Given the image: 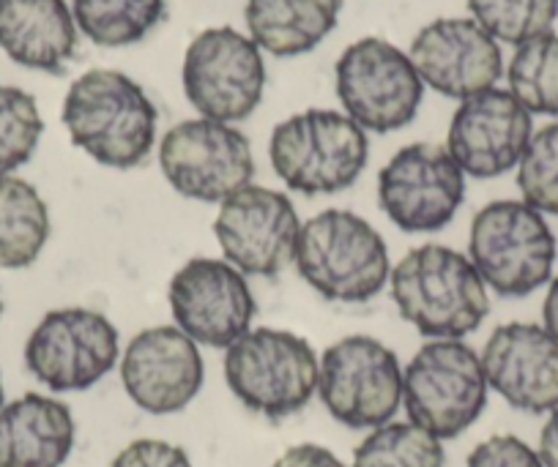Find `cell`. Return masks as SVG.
<instances>
[{"mask_svg":"<svg viewBox=\"0 0 558 467\" xmlns=\"http://www.w3.org/2000/svg\"><path fill=\"white\" fill-rule=\"evenodd\" d=\"M61 118L72 143L112 170L146 164L157 139V107L143 85L116 69H90L74 79Z\"/></svg>","mask_w":558,"mask_h":467,"instance_id":"cell-1","label":"cell"},{"mask_svg":"<svg viewBox=\"0 0 558 467\" xmlns=\"http://www.w3.org/2000/svg\"><path fill=\"white\" fill-rule=\"evenodd\" d=\"M391 300L427 340H463L490 315V295L469 255L441 244L408 251L389 276Z\"/></svg>","mask_w":558,"mask_h":467,"instance_id":"cell-2","label":"cell"},{"mask_svg":"<svg viewBox=\"0 0 558 467\" xmlns=\"http://www.w3.org/2000/svg\"><path fill=\"white\" fill-rule=\"evenodd\" d=\"M293 262L299 276L335 304H367L391 276L384 235L345 208H329L302 224Z\"/></svg>","mask_w":558,"mask_h":467,"instance_id":"cell-3","label":"cell"},{"mask_svg":"<svg viewBox=\"0 0 558 467\" xmlns=\"http://www.w3.org/2000/svg\"><path fill=\"white\" fill-rule=\"evenodd\" d=\"M271 168L304 197L351 189L369 159L367 132L337 110H304L277 123L268 143Z\"/></svg>","mask_w":558,"mask_h":467,"instance_id":"cell-4","label":"cell"},{"mask_svg":"<svg viewBox=\"0 0 558 467\" xmlns=\"http://www.w3.org/2000/svg\"><path fill=\"white\" fill-rule=\"evenodd\" d=\"M320 358L304 336L282 329H250L225 351V380L246 410L282 421L318 394Z\"/></svg>","mask_w":558,"mask_h":467,"instance_id":"cell-5","label":"cell"},{"mask_svg":"<svg viewBox=\"0 0 558 467\" xmlns=\"http://www.w3.org/2000/svg\"><path fill=\"white\" fill-rule=\"evenodd\" d=\"M487 389L480 353L463 340H430L402 369L408 421L438 440L458 438L480 421Z\"/></svg>","mask_w":558,"mask_h":467,"instance_id":"cell-6","label":"cell"},{"mask_svg":"<svg viewBox=\"0 0 558 467\" xmlns=\"http://www.w3.org/2000/svg\"><path fill=\"white\" fill-rule=\"evenodd\" d=\"M556 235L523 200L487 202L471 222L469 260L501 298H525L550 282Z\"/></svg>","mask_w":558,"mask_h":467,"instance_id":"cell-7","label":"cell"},{"mask_svg":"<svg viewBox=\"0 0 558 467\" xmlns=\"http://www.w3.org/2000/svg\"><path fill=\"white\" fill-rule=\"evenodd\" d=\"M335 85L345 115L364 132L389 134L416 118L425 83L408 52L367 36L348 47L335 66Z\"/></svg>","mask_w":558,"mask_h":467,"instance_id":"cell-8","label":"cell"},{"mask_svg":"<svg viewBox=\"0 0 558 467\" xmlns=\"http://www.w3.org/2000/svg\"><path fill=\"white\" fill-rule=\"evenodd\" d=\"M318 396L342 427H384L402 405L400 358L375 336H345L324 351Z\"/></svg>","mask_w":558,"mask_h":467,"instance_id":"cell-9","label":"cell"},{"mask_svg":"<svg viewBox=\"0 0 558 467\" xmlns=\"http://www.w3.org/2000/svg\"><path fill=\"white\" fill-rule=\"evenodd\" d=\"M118 358V329L107 315L85 306L47 311L25 342V367L56 394L94 389Z\"/></svg>","mask_w":558,"mask_h":467,"instance_id":"cell-10","label":"cell"},{"mask_svg":"<svg viewBox=\"0 0 558 467\" xmlns=\"http://www.w3.org/2000/svg\"><path fill=\"white\" fill-rule=\"evenodd\" d=\"M184 94L201 118L235 123L263 101L266 63L260 47L235 28H208L192 39L184 56Z\"/></svg>","mask_w":558,"mask_h":467,"instance_id":"cell-11","label":"cell"},{"mask_svg":"<svg viewBox=\"0 0 558 467\" xmlns=\"http://www.w3.org/2000/svg\"><path fill=\"white\" fill-rule=\"evenodd\" d=\"M159 164L168 184L197 202H225L255 175L246 134L208 118L175 123L159 143Z\"/></svg>","mask_w":558,"mask_h":467,"instance_id":"cell-12","label":"cell"},{"mask_svg":"<svg viewBox=\"0 0 558 467\" xmlns=\"http://www.w3.org/2000/svg\"><path fill=\"white\" fill-rule=\"evenodd\" d=\"M465 200V173L447 145L413 143L397 150L378 173V206L405 233H436Z\"/></svg>","mask_w":558,"mask_h":467,"instance_id":"cell-13","label":"cell"},{"mask_svg":"<svg viewBox=\"0 0 558 467\" xmlns=\"http://www.w3.org/2000/svg\"><path fill=\"white\" fill-rule=\"evenodd\" d=\"M214 235L225 260L244 276L271 279L296 260L302 219L291 197L250 184L219 202Z\"/></svg>","mask_w":558,"mask_h":467,"instance_id":"cell-14","label":"cell"},{"mask_svg":"<svg viewBox=\"0 0 558 467\" xmlns=\"http://www.w3.org/2000/svg\"><path fill=\"white\" fill-rule=\"evenodd\" d=\"M168 300L175 329L214 351H228L244 336L257 311L244 273L217 257H192L184 262L170 279Z\"/></svg>","mask_w":558,"mask_h":467,"instance_id":"cell-15","label":"cell"},{"mask_svg":"<svg viewBox=\"0 0 558 467\" xmlns=\"http://www.w3.org/2000/svg\"><path fill=\"white\" fill-rule=\"evenodd\" d=\"M201 345L175 325H154L129 340L121 356V383L129 400L151 416L186 410L203 389Z\"/></svg>","mask_w":558,"mask_h":467,"instance_id":"cell-16","label":"cell"},{"mask_svg":"<svg viewBox=\"0 0 558 467\" xmlns=\"http://www.w3.org/2000/svg\"><path fill=\"white\" fill-rule=\"evenodd\" d=\"M531 134V112L509 90H482L460 101L447 134V150L471 179H498L518 168Z\"/></svg>","mask_w":558,"mask_h":467,"instance_id":"cell-17","label":"cell"},{"mask_svg":"<svg viewBox=\"0 0 558 467\" xmlns=\"http://www.w3.org/2000/svg\"><path fill=\"white\" fill-rule=\"evenodd\" d=\"M411 63L422 83L449 99H471L496 88L504 74L498 41L465 17H441L418 30L411 41Z\"/></svg>","mask_w":558,"mask_h":467,"instance_id":"cell-18","label":"cell"},{"mask_svg":"<svg viewBox=\"0 0 558 467\" xmlns=\"http://www.w3.org/2000/svg\"><path fill=\"white\" fill-rule=\"evenodd\" d=\"M480 358L487 385L514 410L542 416L558 405V342L542 325H498Z\"/></svg>","mask_w":558,"mask_h":467,"instance_id":"cell-19","label":"cell"},{"mask_svg":"<svg viewBox=\"0 0 558 467\" xmlns=\"http://www.w3.org/2000/svg\"><path fill=\"white\" fill-rule=\"evenodd\" d=\"M77 30L66 0H0V50L25 69L66 72L77 56Z\"/></svg>","mask_w":558,"mask_h":467,"instance_id":"cell-20","label":"cell"},{"mask_svg":"<svg viewBox=\"0 0 558 467\" xmlns=\"http://www.w3.org/2000/svg\"><path fill=\"white\" fill-rule=\"evenodd\" d=\"M66 402L25 394L0 407V467H63L74 448Z\"/></svg>","mask_w":558,"mask_h":467,"instance_id":"cell-21","label":"cell"},{"mask_svg":"<svg viewBox=\"0 0 558 467\" xmlns=\"http://www.w3.org/2000/svg\"><path fill=\"white\" fill-rule=\"evenodd\" d=\"M342 12V0H246L244 20L250 39L277 58L313 52Z\"/></svg>","mask_w":558,"mask_h":467,"instance_id":"cell-22","label":"cell"},{"mask_svg":"<svg viewBox=\"0 0 558 467\" xmlns=\"http://www.w3.org/2000/svg\"><path fill=\"white\" fill-rule=\"evenodd\" d=\"M50 241V208L17 175L0 179V268L17 271L39 260Z\"/></svg>","mask_w":558,"mask_h":467,"instance_id":"cell-23","label":"cell"},{"mask_svg":"<svg viewBox=\"0 0 558 467\" xmlns=\"http://www.w3.org/2000/svg\"><path fill=\"white\" fill-rule=\"evenodd\" d=\"M72 14L94 45L129 47L162 23L168 0H72Z\"/></svg>","mask_w":558,"mask_h":467,"instance_id":"cell-24","label":"cell"},{"mask_svg":"<svg viewBox=\"0 0 558 467\" xmlns=\"http://www.w3.org/2000/svg\"><path fill=\"white\" fill-rule=\"evenodd\" d=\"M353 467H447V451L416 423L389 421L356 445Z\"/></svg>","mask_w":558,"mask_h":467,"instance_id":"cell-25","label":"cell"},{"mask_svg":"<svg viewBox=\"0 0 558 467\" xmlns=\"http://www.w3.org/2000/svg\"><path fill=\"white\" fill-rule=\"evenodd\" d=\"M509 94L534 115H558V36L525 41L509 61Z\"/></svg>","mask_w":558,"mask_h":467,"instance_id":"cell-26","label":"cell"},{"mask_svg":"<svg viewBox=\"0 0 558 467\" xmlns=\"http://www.w3.org/2000/svg\"><path fill=\"white\" fill-rule=\"evenodd\" d=\"M471 20L504 45H525L550 34L558 17V0H465Z\"/></svg>","mask_w":558,"mask_h":467,"instance_id":"cell-27","label":"cell"},{"mask_svg":"<svg viewBox=\"0 0 558 467\" xmlns=\"http://www.w3.org/2000/svg\"><path fill=\"white\" fill-rule=\"evenodd\" d=\"M41 132L45 121L34 96L14 85H0V179L31 162Z\"/></svg>","mask_w":558,"mask_h":467,"instance_id":"cell-28","label":"cell"},{"mask_svg":"<svg viewBox=\"0 0 558 467\" xmlns=\"http://www.w3.org/2000/svg\"><path fill=\"white\" fill-rule=\"evenodd\" d=\"M518 189L525 206L558 217V121L531 134L518 164Z\"/></svg>","mask_w":558,"mask_h":467,"instance_id":"cell-29","label":"cell"},{"mask_svg":"<svg viewBox=\"0 0 558 467\" xmlns=\"http://www.w3.org/2000/svg\"><path fill=\"white\" fill-rule=\"evenodd\" d=\"M465 467H545L539 454L514 434H493L469 454Z\"/></svg>","mask_w":558,"mask_h":467,"instance_id":"cell-30","label":"cell"},{"mask_svg":"<svg viewBox=\"0 0 558 467\" xmlns=\"http://www.w3.org/2000/svg\"><path fill=\"white\" fill-rule=\"evenodd\" d=\"M110 467H195L190 454L181 445L168 443L157 438L132 440L126 448L116 454Z\"/></svg>","mask_w":558,"mask_h":467,"instance_id":"cell-31","label":"cell"},{"mask_svg":"<svg viewBox=\"0 0 558 467\" xmlns=\"http://www.w3.org/2000/svg\"><path fill=\"white\" fill-rule=\"evenodd\" d=\"M271 467H345V462L318 443H299L291 445Z\"/></svg>","mask_w":558,"mask_h":467,"instance_id":"cell-32","label":"cell"},{"mask_svg":"<svg viewBox=\"0 0 558 467\" xmlns=\"http://www.w3.org/2000/svg\"><path fill=\"white\" fill-rule=\"evenodd\" d=\"M539 459L545 467H558V405L547 416L545 427L539 434Z\"/></svg>","mask_w":558,"mask_h":467,"instance_id":"cell-33","label":"cell"},{"mask_svg":"<svg viewBox=\"0 0 558 467\" xmlns=\"http://www.w3.org/2000/svg\"><path fill=\"white\" fill-rule=\"evenodd\" d=\"M542 329L558 342V276L547 284L545 304H542Z\"/></svg>","mask_w":558,"mask_h":467,"instance_id":"cell-34","label":"cell"},{"mask_svg":"<svg viewBox=\"0 0 558 467\" xmlns=\"http://www.w3.org/2000/svg\"><path fill=\"white\" fill-rule=\"evenodd\" d=\"M7 405V402H3V380H0V407Z\"/></svg>","mask_w":558,"mask_h":467,"instance_id":"cell-35","label":"cell"},{"mask_svg":"<svg viewBox=\"0 0 558 467\" xmlns=\"http://www.w3.org/2000/svg\"><path fill=\"white\" fill-rule=\"evenodd\" d=\"M0 318H3V298H0Z\"/></svg>","mask_w":558,"mask_h":467,"instance_id":"cell-36","label":"cell"}]
</instances>
